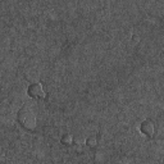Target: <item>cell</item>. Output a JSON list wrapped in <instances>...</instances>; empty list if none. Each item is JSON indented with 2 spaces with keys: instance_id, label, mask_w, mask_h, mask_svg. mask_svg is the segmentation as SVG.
I'll return each instance as SVG.
<instances>
[{
  "instance_id": "6da1fadb",
  "label": "cell",
  "mask_w": 164,
  "mask_h": 164,
  "mask_svg": "<svg viewBox=\"0 0 164 164\" xmlns=\"http://www.w3.org/2000/svg\"><path fill=\"white\" fill-rule=\"evenodd\" d=\"M18 122L22 127L27 131L35 130L36 124H37V118H36V114L34 112V109H31L30 107H23L22 109H19Z\"/></svg>"
},
{
  "instance_id": "3957f363",
  "label": "cell",
  "mask_w": 164,
  "mask_h": 164,
  "mask_svg": "<svg viewBox=\"0 0 164 164\" xmlns=\"http://www.w3.org/2000/svg\"><path fill=\"white\" fill-rule=\"evenodd\" d=\"M140 131H141V133H144L145 136H147V137H151L155 132V126L151 121L147 119V121H144L143 123H141Z\"/></svg>"
},
{
  "instance_id": "277c9868",
  "label": "cell",
  "mask_w": 164,
  "mask_h": 164,
  "mask_svg": "<svg viewBox=\"0 0 164 164\" xmlns=\"http://www.w3.org/2000/svg\"><path fill=\"white\" fill-rule=\"evenodd\" d=\"M61 143L63 145H72L73 143V137H72V135H69V133H64L62 136V139H61Z\"/></svg>"
},
{
  "instance_id": "5b68a950",
  "label": "cell",
  "mask_w": 164,
  "mask_h": 164,
  "mask_svg": "<svg viewBox=\"0 0 164 164\" xmlns=\"http://www.w3.org/2000/svg\"><path fill=\"white\" fill-rule=\"evenodd\" d=\"M86 145L90 147H95L97 145V137L96 136H89V137L86 139Z\"/></svg>"
},
{
  "instance_id": "8992f818",
  "label": "cell",
  "mask_w": 164,
  "mask_h": 164,
  "mask_svg": "<svg viewBox=\"0 0 164 164\" xmlns=\"http://www.w3.org/2000/svg\"><path fill=\"white\" fill-rule=\"evenodd\" d=\"M132 40H135V42H139V40H140V37H139L137 35H133V36H132Z\"/></svg>"
},
{
  "instance_id": "7a4b0ae2",
  "label": "cell",
  "mask_w": 164,
  "mask_h": 164,
  "mask_svg": "<svg viewBox=\"0 0 164 164\" xmlns=\"http://www.w3.org/2000/svg\"><path fill=\"white\" fill-rule=\"evenodd\" d=\"M27 94L28 96H31L32 99H36V100H41L45 97V90H44V87L39 82H34V84H31L28 86V89H27Z\"/></svg>"
}]
</instances>
